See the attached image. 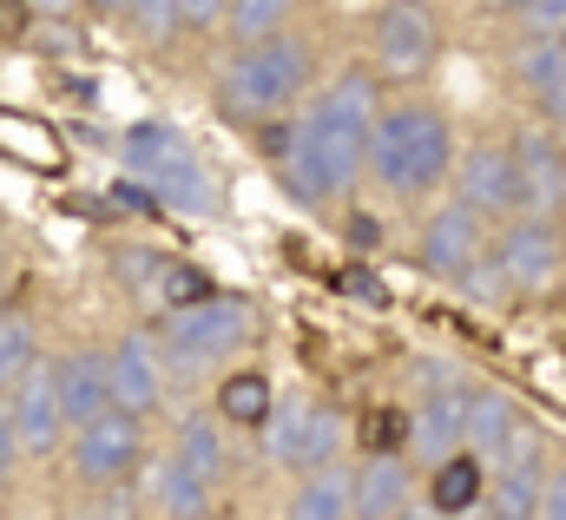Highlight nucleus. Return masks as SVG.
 <instances>
[{
  "mask_svg": "<svg viewBox=\"0 0 566 520\" xmlns=\"http://www.w3.org/2000/svg\"><path fill=\"white\" fill-rule=\"evenodd\" d=\"M454 158V132L441 113L428 106H382V119L369 132V178L389 191V198H422L448 178Z\"/></svg>",
  "mask_w": 566,
  "mask_h": 520,
  "instance_id": "nucleus-1",
  "label": "nucleus"
},
{
  "mask_svg": "<svg viewBox=\"0 0 566 520\" xmlns=\"http://www.w3.org/2000/svg\"><path fill=\"white\" fill-rule=\"evenodd\" d=\"M376 119H382V86H376V73H343V80L323 86V100L296 119L303 145L323 158L336 198L369 171V132H376Z\"/></svg>",
  "mask_w": 566,
  "mask_h": 520,
  "instance_id": "nucleus-2",
  "label": "nucleus"
},
{
  "mask_svg": "<svg viewBox=\"0 0 566 520\" xmlns=\"http://www.w3.org/2000/svg\"><path fill=\"white\" fill-rule=\"evenodd\" d=\"M303 86H310V46L277 33V40L244 46V53L224 66V80H218V113H224L231 126H277L283 113L303 100Z\"/></svg>",
  "mask_w": 566,
  "mask_h": 520,
  "instance_id": "nucleus-3",
  "label": "nucleus"
},
{
  "mask_svg": "<svg viewBox=\"0 0 566 520\" xmlns=\"http://www.w3.org/2000/svg\"><path fill=\"white\" fill-rule=\"evenodd\" d=\"M251 303L244 297H211V303H191V310H171L165 316V363L171 370H211L224 356H238V343H251Z\"/></svg>",
  "mask_w": 566,
  "mask_h": 520,
  "instance_id": "nucleus-4",
  "label": "nucleus"
},
{
  "mask_svg": "<svg viewBox=\"0 0 566 520\" xmlns=\"http://www.w3.org/2000/svg\"><path fill=\"white\" fill-rule=\"evenodd\" d=\"M369 53H376V80H422L441 53V27L428 0H382L369 20Z\"/></svg>",
  "mask_w": 566,
  "mask_h": 520,
  "instance_id": "nucleus-5",
  "label": "nucleus"
},
{
  "mask_svg": "<svg viewBox=\"0 0 566 520\" xmlns=\"http://www.w3.org/2000/svg\"><path fill=\"white\" fill-rule=\"evenodd\" d=\"M145 428L133 408H106L99 422L73 428V475L80 488H126V475L139 468Z\"/></svg>",
  "mask_w": 566,
  "mask_h": 520,
  "instance_id": "nucleus-6",
  "label": "nucleus"
},
{
  "mask_svg": "<svg viewBox=\"0 0 566 520\" xmlns=\"http://www.w3.org/2000/svg\"><path fill=\"white\" fill-rule=\"evenodd\" d=\"M461 205L481 218H527V185H521V158L514 145H474L461 152Z\"/></svg>",
  "mask_w": 566,
  "mask_h": 520,
  "instance_id": "nucleus-7",
  "label": "nucleus"
},
{
  "mask_svg": "<svg viewBox=\"0 0 566 520\" xmlns=\"http://www.w3.org/2000/svg\"><path fill=\"white\" fill-rule=\"evenodd\" d=\"M488 251V238H481V211H468L461 198L454 205H441V211H428L422 238H416V263H422L428 277H468L474 263Z\"/></svg>",
  "mask_w": 566,
  "mask_h": 520,
  "instance_id": "nucleus-8",
  "label": "nucleus"
},
{
  "mask_svg": "<svg viewBox=\"0 0 566 520\" xmlns=\"http://www.w3.org/2000/svg\"><path fill=\"white\" fill-rule=\"evenodd\" d=\"M501 258H507V277H514V297H547L566 263V238H554L547 218H514L501 231Z\"/></svg>",
  "mask_w": 566,
  "mask_h": 520,
  "instance_id": "nucleus-9",
  "label": "nucleus"
},
{
  "mask_svg": "<svg viewBox=\"0 0 566 520\" xmlns=\"http://www.w3.org/2000/svg\"><path fill=\"white\" fill-rule=\"evenodd\" d=\"M514 158H521V185H527V218L566 211V145L554 138V126H527L514 138Z\"/></svg>",
  "mask_w": 566,
  "mask_h": 520,
  "instance_id": "nucleus-10",
  "label": "nucleus"
},
{
  "mask_svg": "<svg viewBox=\"0 0 566 520\" xmlns=\"http://www.w3.org/2000/svg\"><path fill=\"white\" fill-rule=\"evenodd\" d=\"M7 422L20 428L27 455H46V448L60 441V428H73V422H66V402H60V376H53V370H33L20 389L7 395Z\"/></svg>",
  "mask_w": 566,
  "mask_h": 520,
  "instance_id": "nucleus-11",
  "label": "nucleus"
},
{
  "mask_svg": "<svg viewBox=\"0 0 566 520\" xmlns=\"http://www.w3.org/2000/svg\"><path fill=\"white\" fill-rule=\"evenodd\" d=\"M468 395L474 389H441L422 402V415H416V461H422L428 475L441 468V461H454V455H468Z\"/></svg>",
  "mask_w": 566,
  "mask_h": 520,
  "instance_id": "nucleus-12",
  "label": "nucleus"
},
{
  "mask_svg": "<svg viewBox=\"0 0 566 520\" xmlns=\"http://www.w3.org/2000/svg\"><path fill=\"white\" fill-rule=\"evenodd\" d=\"M53 376H60V402H66L73 428H86V422H99L113 408V350L106 356L99 350H73L66 363H53Z\"/></svg>",
  "mask_w": 566,
  "mask_h": 520,
  "instance_id": "nucleus-13",
  "label": "nucleus"
},
{
  "mask_svg": "<svg viewBox=\"0 0 566 520\" xmlns=\"http://www.w3.org/2000/svg\"><path fill=\"white\" fill-rule=\"evenodd\" d=\"M416 508L409 455H369L356 468V520H402Z\"/></svg>",
  "mask_w": 566,
  "mask_h": 520,
  "instance_id": "nucleus-14",
  "label": "nucleus"
},
{
  "mask_svg": "<svg viewBox=\"0 0 566 520\" xmlns=\"http://www.w3.org/2000/svg\"><path fill=\"white\" fill-rule=\"evenodd\" d=\"M158 350H151V336H119L113 343V408H133V415H151L158 408Z\"/></svg>",
  "mask_w": 566,
  "mask_h": 520,
  "instance_id": "nucleus-15",
  "label": "nucleus"
},
{
  "mask_svg": "<svg viewBox=\"0 0 566 520\" xmlns=\"http://www.w3.org/2000/svg\"><path fill=\"white\" fill-rule=\"evenodd\" d=\"M151 508L165 520H211V481L185 455H165L151 468Z\"/></svg>",
  "mask_w": 566,
  "mask_h": 520,
  "instance_id": "nucleus-16",
  "label": "nucleus"
},
{
  "mask_svg": "<svg viewBox=\"0 0 566 520\" xmlns=\"http://www.w3.org/2000/svg\"><path fill=\"white\" fill-rule=\"evenodd\" d=\"M198 152L185 145V132L178 126H158V119H145V126L126 132V178H145V185H158V178H171L178 165H191Z\"/></svg>",
  "mask_w": 566,
  "mask_h": 520,
  "instance_id": "nucleus-17",
  "label": "nucleus"
},
{
  "mask_svg": "<svg viewBox=\"0 0 566 520\" xmlns=\"http://www.w3.org/2000/svg\"><path fill=\"white\" fill-rule=\"evenodd\" d=\"M283 520H356V475H349L343 461L303 475V488L290 495Z\"/></svg>",
  "mask_w": 566,
  "mask_h": 520,
  "instance_id": "nucleus-18",
  "label": "nucleus"
},
{
  "mask_svg": "<svg viewBox=\"0 0 566 520\" xmlns=\"http://www.w3.org/2000/svg\"><path fill=\"white\" fill-rule=\"evenodd\" d=\"M488 481H494V475H488V455L468 448V455H454V461H441V468L428 475V508H434L441 520L468 514V508L488 495Z\"/></svg>",
  "mask_w": 566,
  "mask_h": 520,
  "instance_id": "nucleus-19",
  "label": "nucleus"
},
{
  "mask_svg": "<svg viewBox=\"0 0 566 520\" xmlns=\"http://www.w3.org/2000/svg\"><path fill=\"white\" fill-rule=\"evenodd\" d=\"M521 428V408L507 402L501 389H474L468 395V448L474 455H501Z\"/></svg>",
  "mask_w": 566,
  "mask_h": 520,
  "instance_id": "nucleus-20",
  "label": "nucleus"
},
{
  "mask_svg": "<svg viewBox=\"0 0 566 520\" xmlns=\"http://www.w3.org/2000/svg\"><path fill=\"white\" fill-rule=\"evenodd\" d=\"M218 415L238 422V428H264V422L277 415V395H271V383H264L258 370H238V376L218 383Z\"/></svg>",
  "mask_w": 566,
  "mask_h": 520,
  "instance_id": "nucleus-21",
  "label": "nucleus"
},
{
  "mask_svg": "<svg viewBox=\"0 0 566 520\" xmlns=\"http://www.w3.org/2000/svg\"><path fill=\"white\" fill-rule=\"evenodd\" d=\"M336 455H343V408L336 402H310L303 441H296V468L316 475V468H336Z\"/></svg>",
  "mask_w": 566,
  "mask_h": 520,
  "instance_id": "nucleus-22",
  "label": "nucleus"
},
{
  "mask_svg": "<svg viewBox=\"0 0 566 520\" xmlns=\"http://www.w3.org/2000/svg\"><path fill=\"white\" fill-rule=\"evenodd\" d=\"M40 370V350H33V323H27V310H7L0 316V389L13 395L27 376Z\"/></svg>",
  "mask_w": 566,
  "mask_h": 520,
  "instance_id": "nucleus-23",
  "label": "nucleus"
},
{
  "mask_svg": "<svg viewBox=\"0 0 566 520\" xmlns=\"http://www.w3.org/2000/svg\"><path fill=\"white\" fill-rule=\"evenodd\" d=\"M178 455L218 488L224 481V468H231V455H224V435H218V422H205V415H191V422H178Z\"/></svg>",
  "mask_w": 566,
  "mask_h": 520,
  "instance_id": "nucleus-24",
  "label": "nucleus"
},
{
  "mask_svg": "<svg viewBox=\"0 0 566 520\" xmlns=\"http://www.w3.org/2000/svg\"><path fill=\"white\" fill-rule=\"evenodd\" d=\"M514 80H521L534 100H547V93L566 80V40H527L521 60H514Z\"/></svg>",
  "mask_w": 566,
  "mask_h": 520,
  "instance_id": "nucleus-25",
  "label": "nucleus"
},
{
  "mask_svg": "<svg viewBox=\"0 0 566 520\" xmlns=\"http://www.w3.org/2000/svg\"><path fill=\"white\" fill-rule=\"evenodd\" d=\"M290 7H296V0H231V20H224V27H231L244 46H258V40H277L283 33Z\"/></svg>",
  "mask_w": 566,
  "mask_h": 520,
  "instance_id": "nucleus-26",
  "label": "nucleus"
},
{
  "mask_svg": "<svg viewBox=\"0 0 566 520\" xmlns=\"http://www.w3.org/2000/svg\"><path fill=\"white\" fill-rule=\"evenodd\" d=\"M363 448H369V455H409V448H416V415H409V408H369Z\"/></svg>",
  "mask_w": 566,
  "mask_h": 520,
  "instance_id": "nucleus-27",
  "label": "nucleus"
},
{
  "mask_svg": "<svg viewBox=\"0 0 566 520\" xmlns=\"http://www.w3.org/2000/svg\"><path fill=\"white\" fill-rule=\"evenodd\" d=\"M303 415H310V402H296V395H290V402H277V415H271V422L258 428V435H264V455H271L277 468H296V441H303Z\"/></svg>",
  "mask_w": 566,
  "mask_h": 520,
  "instance_id": "nucleus-28",
  "label": "nucleus"
},
{
  "mask_svg": "<svg viewBox=\"0 0 566 520\" xmlns=\"http://www.w3.org/2000/svg\"><path fill=\"white\" fill-rule=\"evenodd\" d=\"M0 138H7V152H27V165H40V171L60 165V138L46 126H33V119H20V113L0 119Z\"/></svg>",
  "mask_w": 566,
  "mask_h": 520,
  "instance_id": "nucleus-29",
  "label": "nucleus"
},
{
  "mask_svg": "<svg viewBox=\"0 0 566 520\" xmlns=\"http://www.w3.org/2000/svg\"><path fill=\"white\" fill-rule=\"evenodd\" d=\"M461 290H468V297H481V303H501V297L514 290V277H507V258H501V245H494V251H481V263H474V270L461 277Z\"/></svg>",
  "mask_w": 566,
  "mask_h": 520,
  "instance_id": "nucleus-30",
  "label": "nucleus"
},
{
  "mask_svg": "<svg viewBox=\"0 0 566 520\" xmlns=\"http://www.w3.org/2000/svg\"><path fill=\"white\" fill-rule=\"evenodd\" d=\"M158 297H165L171 310H191V303H211L218 290L205 283V270H191V263H171V270H165V283H158Z\"/></svg>",
  "mask_w": 566,
  "mask_h": 520,
  "instance_id": "nucleus-31",
  "label": "nucleus"
},
{
  "mask_svg": "<svg viewBox=\"0 0 566 520\" xmlns=\"http://www.w3.org/2000/svg\"><path fill=\"white\" fill-rule=\"evenodd\" d=\"M126 20L139 27L145 40H171V27H185L178 20V0H126Z\"/></svg>",
  "mask_w": 566,
  "mask_h": 520,
  "instance_id": "nucleus-32",
  "label": "nucleus"
},
{
  "mask_svg": "<svg viewBox=\"0 0 566 520\" xmlns=\"http://www.w3.org/2000/svg\"><path fill=\"white\" fill-rule=\"evenodd\" d=\"M521 27H527V40H566V0H527Z\"/></svg>",
  "mask_w": 566,
  "mask_h": 520,
  "instance_id": "nucleus-33",
  "label": "nucleus"
},
{
  "mask_svg": "<svg viewBox=\"0 0 566 520\" xmlns=\"http://www.w3.org/2000/svg\"><path fill=\"white\" fill-rule=\"evenodd\" d=\"M73 520H133V495L126 488H93V501H80Z\"/></svg>",
  "mask_w": 566,
  "mask_h": 520,
  "instance_id": "nucleus-34",
  "label": "nucleus"
},
{
  "mask_svg": "<svg viewBox=\"0 0 566 520\" xmlns=\"http://www.w3.org/2000/svg\"><path fill=\"white\" fill-rule=\"evenodd\" d=\"M165 270H171V263L151 258V251H126V258H119V283H165Z\"/></svg>",
  "mask_w": 566,
  "mask_h": 520,
  "instance_id": "nucleus-35",
  "label": "nucleus"
},
{
  "mask_svg": "<svg viewBox=\"0 0 566 520\" xmlns=\"http://www.w3.org/2000/svg\"><path fill=\"white\" fill-rule=\"evenodd\" d=\"M178 20L185 27H218V20H231V0H178Z\"/></svg>",
  "mask_w": 566,
  "mask_h": 520,
  "instance_id": "nucleus-36",
  "label": "nucleus"
},
{
  "mask_svg": "<svg viewBox=\"0 0 566 520\" xmlns=\"http://www.w3.org/2000/svg\"><path fill=\"white\" fill-rule=\"evenodd\" d=\"M541 520H566V461L547 468V495H541Z\"/></svg>",
  "mask_w": 566,
  "mask_h": 520,
  "instance_id": "nucleus-37",
  "label": "nucleus"
},
{
  "mask_svg": "<svg viewBox=\"0 0 566 520\" xmlns=\"http://www.w3.org/2000/svg\"><path fill=\"white\" fill-rule=\"evenodd\" d=\"M40 40H46L53 53H86V40H80L66 20H40Z\"/></svg>",
  "mask_w": 566,
  "mask_h": 520,
  "instance_id": "nucleus-38",
  "label": "nucleus"
},
{
  "mask_svg": "<svg viewBox=\"0 0 566 520\" xmlns=\"http://www.w3.org/2000/svg\"><path fill=\"white\" fill-rule=\"evenodd\" d=\"M27 7H33V13H40V20H66V13H73V7H80V0H27Z\"/></svg>",
  "mask_w": 566,
  "mask_h": 520,
  "instance_id": "nucleus-39",
  "label": "nucleus"
},
{
  "mask_svg": "<svg viewBox=\"0 0 566 520\" xmlns=\"http://www.w3.org/2000/svg\"><path fill=\"white\" fill-rule=\"evenodd\" d=\"M541 106H547V119H554V126H566V80L547 93V100H541Z\"/></svg>",
  "mask_w": 566,
  "mask_h": 520,
  "instance_id": "nucleus-40",
  "label": "nucleus"
},
{
  "mask_svg": "<svg viewBox=\"0 0 566 520\" xmlns=\"http://www.w3.org/2000/svg\"><path fill=\"white\" fill-rule=\"evenodd\" d=\"M488 520H541V514H514V508H488Z\"/></svg>",
  "mask_w": 566,
  "mask_h": 520,
  "instance_id": "nucleus-41",
  "label": "nucleus"
},
{
  "mask_svg": "<svg viewBox=\"0 0 566 520\" xmlns=\"http://www.w3.org/2000/svg\"><path fill=\"white\" fill-rule=\"evenodd\" d=\"M488 7H494V13H521L527 0H488Z\"/></svg>",
  "mask_w": 566,
  "mask_h": 520,
  "instance_id": "nucleus-42",
  "label": "nucleus"
},
{
  "mask_svg": "<svg viewBox=\"0 0 566 520\" xmlns=\"http://www.w3.org/2000/svg\"><path fill=\"white\" fill-rule=\"evenodd\" d=\"M402 520H441V514H434V508H409Z\"/></svg>",
  "mask_w": 566,
  "mask_h": 520,
  "instance_id": "nucleus-43",
  "label": "nucleus"
},
{
  "mask_svg": "<svg viewBox=\"0 0 566 520\" xmlns=\"http://www.w3.org/2000/svg\"><path fill=\"white\" fill-rule=\"evenodd\" d=\"M86 7H119V13H126V0H86Z\"/></svg>",
  "mask_w": 566,
  "mask_h": 520,
  "instance_id": "nucleus-44",
  "label": "nucleus"
},
{
  "mask_svg": "<svg viewBox=\"0 0 566 520\" xmlns=\"http://www.w3.org/2000/svg\"><path fill=\"white\" fill-rule=\"evenodd\" d=\"M560 238H566V231H560Z\"/></svg>",
  "mask_w": 566,
  "mask_h": 520,
  "instance_id": "nucleus-45",
  "label": "nucleus"
}]
</instances>
